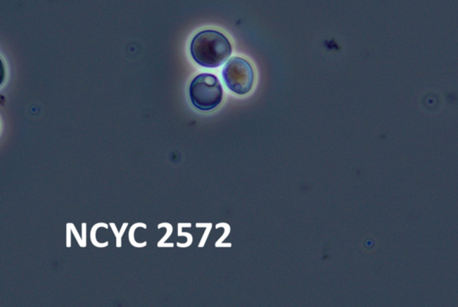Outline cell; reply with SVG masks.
<instances>
[{
  "mask_svg": "<svg viewBox=\"0 0 458 307\" xmlns=\"http://www.w3.org/2000/svg\"><path fill=\"white\" fill-rule=\"evenodd\" d=\"M193 60L201 67L217 68L232 54V45L222 32L205 30L194 36L190 47Z\"/></svg>",
  "mask_w": 458,
  "mask_h": 307,
  "instance_id": "6da1fadb",
  "label": "cell"
},
{
  "mask_svg": "<svg viewBox=\"0 0 458 307\" xmlns=\"http://www.w3.org/2000/svg\"><path fill=\"white\" fill-rule=\"evenodd\" d=\"M189 96L191 102L199 110H213L222 103V86L215 75L199 74L191 82Z\"/></svg>",
  "mask_w": 458,
  "mask_h": 307,
  "instance_id": "7a4b0ae2",
  "label": "cell"
},
{
  "mask_svg": "<svg viewBox=\"0 0 458 307\" xmlns=\"http://www.w3.org/2000/svg\"><path fill=\"white\" fill-rule=\"evenodd\" d=\"M223 79L227 87L238 95H246L252 90L255 74L246 59L233 58L223 69Z\"/></svg>",
  "mask_w": 458,
  "mask_h": 307,
  "instance_id": "3957f363",
  "label": "cell"
}]
</instances>
